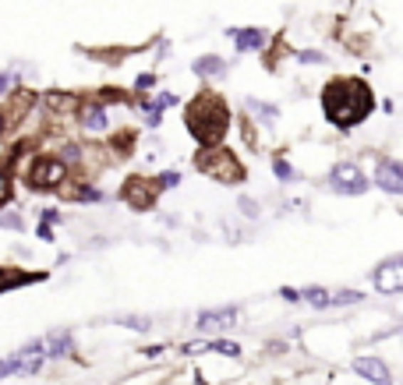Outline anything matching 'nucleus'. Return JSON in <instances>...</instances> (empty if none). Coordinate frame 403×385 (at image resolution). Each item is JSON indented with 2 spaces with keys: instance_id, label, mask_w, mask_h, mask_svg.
Returning <instances> with one entry per match:
<instances>
[{
  "instance_id": "6",
  "label": "nucleus",
  "mask_w": 403,
  "mask_h": 385,
  "mask_svg": "<svg viewBox=\"0 0 403 385\" xmlns=\"http://www.w3.org/2000/svg\"><path fill=\"white\" fill-rule=\"evenodd\" d=\"M375 290L379 293H400L403 290V258H389L375 269Z\"/></svg>"
},
{
  "instance_id": "7",
  "label": "nucleus",
  "mask_w": 403,
  "mask_h": 385,
  "mask_svg": "<svg viewBox=\"0 0 403 385\" xmlns=\"http://www.w3.org/2000/svg\"><path fill=\"white\" fill-rule=\"evenodd\" d=\"M375 184L389 194H403V163L400 159H379V167H375Z\"/></svg>"
},
{
  "instance_id": "14",
  "label": "nucleus",
  "mask_w": 403,
  "mask_h": 385,
  "mask_svg": "<svg viewBox=\"0 0 403 385\" xmlns=\"http://www.w3.org/2000/svg\"><path fill=\"white\" fill-rule=\"evenodd\" d=\"M68 350H71V336H68V332H53L46 354H50V357H61V354H68Z\"/></svg>"
},
{
  "instance_id": "8",
  "label": "nucleus",
  "mask_w": 403,
  "mask_h": 385,
  "mask_svg": "<svg viewBox=\"0 0 403 385\" xmlns=\"http://www.w3.org/2000/svg\"><path fill=\"white\" fill-rule=\"evenodd\" d=\"M156 191H159V184H156V188H145V177H131V181L124 184L120 198H124L127 205H135V209H149V205L156 201Z\"/></svg>"
},
{
  "instance_id": "18",
  "label": "nucleus",
  "mask_w": 403,
  "mask_h": 385,
  "mask_svg": "<svg viewBox=\"0 0 403 385\" xmlns=\"http://www.w3.org/2000/svg\"><path fill=\"white\" fill-rule=\"evenodd\" d=\"M365 293H357V290H340V293H333V304H357Z\"/></svg>"
},
{
  "instance_id": "4",
  "label": "nucleus",
  "mask_w": 403,
  "mask_h": 385,
  "mask_svg": "<svg viewBox=\"0 0 403 385\" xmlns=\"http://www.w3.org/2000/svg\"><path fill=\"white\" fill-rule=\"evenodd\" d=\"M64 163L61 159H50V156H39V159H32V167H28V188H36V191H50V188H57L61 181H64Z\"/></svg>"
},
{
  "instance_id": "24",
  "label": "nucleus",
  "mask_w": 403,
  "mask_h": 385,
  "mask_svg": "<svg viewBox=\"0 0 403 385\" xmlns=\"http://www.w3.org/2000/svg\"><path fill=\"white\" fill-rule=\"evenodd\" d=\"M4 375H11V368H7V357L0 361V379H4Z\"/></svg>"
},
{
  "instance_id": "15",
  "label": "nucleus",
  "mask_w": 403,
  "mask_h": 385,
  "mask_svg": "<svg viewBox=\"0 0 403 385\" xmlns=\"http://www.w3.org/2000/svg\"><path fill=\"white\" fill-rule=\"evenodd\" d=\"M301 297L311 304V307H329V304H333V293H325L322 287H308Z\"/></svg>"
},
{
  "instance_id": "1",
  "label": "nucleus",
  "mask_w": 403,
  "mask_h": 385,
  "mask_svg": "<svg viewBox=\"0 0 403 385\" xmlns=\"http://www.w3.org/2000/svg\"><path fill=\"white\" fill-rule=\"evenodd\" d=\"M375 99H372V89L361 82V78H336L325 85L322 93V110L329 117V124L336 127H354L361 124L368 113H372Z\"/></svg>"
},
{
  "instance_id": "25",
  "label": "nucleus",
  "mask_w": 403,
  "mask_h": 385,
  "mask_svg": "<svg viewBox=\"0 0 403 385\" xmlns=\"http://www.w3.org/2000/svg\"><path fill=\"white\" fill-rule=\"evenodd\" d=\"M4 191H7V188H4V177H0V198H4Z\"/></svg>"
},
{
  "instance_id": "19",
  "label": "nucleus",
  "mask_w": 403,
  "mask_h": 385,
  "mask_svg": "<svg viewBox=\"0 0 403 385\" xmlns=\"http://www.w3.org/2000/svg\"><path fill=\"white\" fill-rule=\"evenodd\" d=\"M251 110L262 113V117H269V120H276V106H266V102H255V99H251Z\"/></svg>"
},
{
  "instance_id": "17",
  "label": "nucleus",
  "mask_w": 403,
  "mask_h": 385,
  "mask_svg": "<svg viewBox=\"0 0 403 385\" xmlns=\"http://www.w3.org/2000/svg\"><path fill=\"white\" fill-rule=\"evenodd\" d=\"M273 170H276V177H280V181H294V177H298V174H294V167H291L287 159H276V163H273Z\"/></svg>"
},
{
  "instance_id": "12",
  "label": "nucleus",
  "mask_w": 403,
  "mask_h": 385,
  "mask_svg": "<svg viewBox=\"0 0 403 385\" xmlns=\"http://www.w3.org/2000/svg\"><path fill=\"white\" fill-rule=\"evenodd\" d=\"M195 75H202V78H223V75H226V64L209 53V57H199V60H195Z\"/></svg>"
},
{
  "instance_id": "16",
  "label": "nucleus",
  "mask_w": 403,
  "mask_h": 385,
  "mask_svg": "<svg viewBox=\"0 0 403 385\" xmlns=\"http://www.w3.org/2000/svg\"><path fill=\"white\" fill-rule=\"evenodd\" d=\"M209 350H216V354H223V357H237V354H241V347H237L234 339H216V343H209Z\"/></svg>"
},
{
  "instance_id": "23",
  "label": "nucleus",
  "mask_w": 403,
  "mask_h": 385,
  "mask_svg": "<svg viewBox=\"0 0 403 385\" xmlns=\"http://www.w3.org/2000/svg\"><path fill=\"white\" fill-rule=\"evenodd\" d=\"M7 85H11V78H7V75H0V96L7 93Z\"/></svg>"
},
{
  "instance_id": "9",
  "label": "nucleus",
  "mask_w": 403,
  "mask_h": 385,
  "mask_svg": "<svg viewBox=\"0 0 403 385\" xmlns=\"http://www.w3.org/2000/svg\"><path fill=\"white\" fill-rule=\"evenodd\" d=\"M354 375H361V379H368V382H375V385H393L389 368L379 357H357L354 361Z\"/></svg>"
},
{
  "instance_id": "13",
  "label": "nucleus",
  "mask_w": 403,
  "mask_h": 385,
  "mask_svg": "<svg viewBox=\"0 0 403 385\" xmlns=\"http://www.w3.org/2000/svg\"><path fill=\"white\" fill-rule=\"evenodd\" d=\"M82 124L89 127V131H106V110L103 106H85V113H82Z\"/></svg>"
},
{
  "instance_id": "20",
  "label": "nucleus",
  "mask_w": 403,
  "mask_h": 385,
  "mask_svg": "<svg viewBox=\"0 0 403 385\" xmlns=\"http://www.w3.org/2000/svg\"><path fill=\"white\" fill-rule=\"evenodd\" d=\"M181 184V174H163V181H159V188H177Z\"/></svg>"
},
{
  "instance_id": "11",
  "label": "nucleus",
  "mask_w": 403,
  "mask_h": 385,
  "mask_svg": "<svg viewBox=\"0 0 403 385\" xmlns=\"http://www.w3.org/2000/svg\"><path fill=\"white\" fill-rule=\"evenodd\" d=\"M234 36V43H237V50H262L266 46V39H269V32L266 28H234L230 32Z\"/></svg>"
},
{
  "instance_id": "22",
  "label": "nucleus",
  "mask_w": 403,
  "mask_h": 385,
  "mask_svg": "<svg viewBox=\"0 0 403 385\" xmlns=\"http://www.w3.org/2000/svg\"><path fill=\"white\" fill-rule=\"evenodd\" d=\"M241 205H244V212H248V216H255V201H251V198H241Z\"/></svg>"
},
{
  "instance_id": "5",
  "label": "nucleus",
  "mask_w": 403,
  "mask_h": 385,
  "mask_svg": "<svg viewBox=\"0 0 403 385\" xmlns=\"http://www.w3.org/2000/svg\"><path fill=\"white\" fill-rule=\"evenodd\" d=\"M329 184H333V191H340V194H365L368 191V177H365L354 163H340V167H333Z\"/></svg>"
},
{
  "instance_id": "2",
  "label": "nucleus",
  "mask_w": 403,
  "mask_h": 385,
  "mask_svg": "<svg viewBox=\"0 0 403 385\" xmlns=\"http://www.w3.org/2000/svg\"><path fill=\"white\" fill-rule=\"evenodd\" d=\"M230 127V110L216 93H202L188 106V131L199 138L202 145H216Z\"/></svg>"
},
{
  "instance_id": "10",
  "label": "nucleus",
  "mask_w": 403,
  "mask_h": 385,
  "mask_svg": "<svg viewBox=\"0 0 403 385\" xmlns=\"http://www.w3.org/2000/svg\"><path fill=\"white\" fill-rule=\"evenodd\" d=\"M234 322H237V307H212V311H202L199 315L202 332H219V329H226Z\"/></svg>"
},
{
  "instance_id": "21",
  "label": "nucleus",
  "mask_w": 403,
  "mask_h": 385,
  "mask_svg": "<svg viewBox=\"0 0 403 385\" xmlns=\"http://www.w3.org/2000/svg\"><path fill=\"white\" fill-rule=\"evenodd\" d=\"M298 57H301L304 64H322V60H325L322 53H311V50H304V53H298Z\"/></svg>"
},
{
  "instance_id": "3",
  "label": "nucleus",
  "mask_w": 403,
  "mask_h": 385,
  "mask_svg": "<svg viewBox=\"0 0 403 385\" xmlns=\"http://www.w3.org/2000/svg\"><path fill=\"white\" fill-rule=\"evenodd\" d=\"M195 167H199L202 174L223 181V184H241V181H244V167H241L237 156H234L230 149H223V145H209L205 152H199Z\"/></svg>"
}]
</instances>
